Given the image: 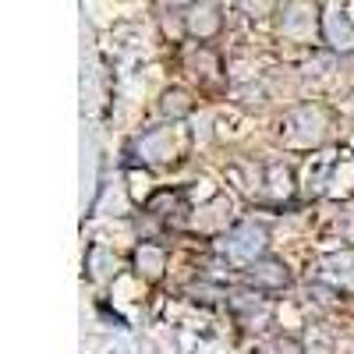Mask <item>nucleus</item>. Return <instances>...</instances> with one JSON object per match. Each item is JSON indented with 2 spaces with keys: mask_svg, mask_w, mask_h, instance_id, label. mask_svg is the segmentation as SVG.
Here are the masks:
<instances>
[{
  "mask_svg": "<svg viewBox=\"0 0 354 354\" xmlns=\"http://www.w3.org/2000/svg\"><path fill=\"white\" fill-rule=\"evenodd\" d=\"M280 135H283L287 145H294V149H312V145H319L322 138H326V117H322V110L312 106V103L294 106L283 117Z\"/></svg>",
  "mask_w": 354,
  "mask_h": 354,
  "instance_id": "f257e3e1",
  "label": "nucleus"
},
{
  "mask_svg": "<svg viewBox=\"0 0 354 354\" xmlns=\"http://www.w3.org/2000/svg\"><path fill=\"white\" fill-rule=\"evenodd\" d=\"M220 25H223V18H220V4H216V0H192V4H188L185 28L192 36L209 39V36L220 32Z\"/></svg>",
  "mask_w": 354,
  "mask_h": 354,
  "instance_id": "39448f33",
  "label": "nucleus"
},
{
  "mask_svg": "<svg viewBox=\"0 0 354 354\" xmlns=\"http://www.w3.org/2000/svg\"><path fill=\"white\" fill-rule=\"evenodd\" d=\"M322 36H326V43H330L333 50L351 53V50H354V21H351L340 8H333L326 18H322Z\"/></svg>",
  "mask_w": 354,
  "mask_h": 354,
  "instance_id": "0eeeda50",
  "label": "nucleus"
},
{
  "mask_svg": "<svg viewBox=\"0 0 354 354\" xmlns=\"http://www.w3.org/2000/svg\"><path fill=\"white\" fill-rule=\"evenodd\" d=\"M195 110L192 96L185 93V88H167L163 100H160V113L167 117V121H181V117H188Z\"/></svg>",
  "mask_w": 354,
  "mask_h": 354,
  "instance_id": "9b49d317",
  "label": "nucleus"
},
{
  "mask_svg": "<svg viewBox=\"0 0 354 354\" xmlns=\"http://www.w3.org/2000/svg\"><path fill=\"white\" fill-rule=\"evenodd\" d=\"M322 277L347 287L354 283V248H340V252H330L326 259H322Z\"/></svg>",
  "mask_w": 354,
  "mask_h": 354,
  "instance_id": "6e6552de",
  "label": "nucleus"
},
{
  "mask_svg": "<svg viewBox=\"0 0 354 354\" xmlns=\"http://www.w3.org/2000/svg\"><path fill=\"white\" fill-rule=\"evenodd\" d=\"M135 266H138V273H142L145 280H160L163 270H167V255H163V248H156V245H138V248H135Z\"/></svg>",
  "mask_w": 354,
  "mask_h": 354,
  "instance_id": "1a4fd4ad",
  "label": "nucleus"
},
{
  "mask_svg": "<svg viewBox=\"0 0 354 354\" xmlns=\"http://www.w3.org/2000/svg\"><path fill=\"white\" fill-rule=\"evenodd\" d=\"M181 149H185L181 128H156L149 135H142L138 142L142 160H149V163H174V160H181Z\"/></svg>",
  "mask_w": 354,
  "mask_h": 354,
  "instance_id": "7ed1b4c3",
  "label": "nucleus"
},
{
  "mask_svg": "<svg viewBox=\"0 0 354 354\" xmlns=\"http://www.w3.org/2000/svg\"><path fill=\"white\" fill-rule=\"evenodd\" d=\"M110 270H106V248H93V252H88V277H93V280H103Z\"/></svg>",
  "mask_w": 354,
  "mask_h": 354,
  "instance_id": "f8f14e48",
  "label": "nucleus"
},
{
  "mask_svg": "<svg viewBox=\"0 0 354 354\" xmlns=\"http://www.w3.org/2000/svg\"><path fill=\"white\" fill-rule=\"evenodd\" d=\"M245 277L259 290H283V287H290V270H287V262L277 259V255H262L252 266H245Z\"/></svg>",
  "mask_w": 354,
  "mask_h": 354,
  "instance_id": "20e7f679",
  "label": "nucleus"
},
{
  "mask_svg": "<svg viewBox=\"0 0 354 354\" xmlns=\"http://www.w3.org/2000/svg\"><path fill=\"white\" fill-rule=\"evenodd\" d=\"M273 354H305V351H301V344H298V340H290V337H283V340H277Z\"/></svg>",
  "mask_w": 354,
  "mask_h": 354,
  "instance_id": "ddd939ff",
  "label": "nucleus"
},
{
  "mask_svg": "<svg viewBox=\"0 0 354 354\" xmlns=\"http://www.w3.org/2000/svg\"><path fill=\"white\" fill-rule=\"evenodd\" d=\"M315 28V8L312 0H287L280 15V32L290 39H308Z\"/></svg>",
  "mask_w": 354,
  "mask_h": 354,
  "instance_id": "423d86ee",
  "label": "nucleus"
},
{
  "mask_svg": "<svg viewBox=\"0 0 354 354\" xmlns=\"http://www.w3.org/2000/svg\"><path fill=\"white\" fill-rule=\"evenodd\" d=\"M266 192H270L273 198H290L294 195V170L287 163H270L266 167Z\"/></svg>",
  "mask_w": 354,
  "mask_h": 354,
  "instance_id": "9d476101",
  "label": "nucleus"
},
{
  "mask_svg": "<svg viewBox=\"0 0 354 354\" xmlns=\"http://www.w3.org/2000/svg\"><path fill=\"white\" fill-rule=\"evenodd\" d=\"M255 354H259V351H255Z\"/></svg>",
  "mask_w": 354,
  "mask_h": 354,
  "instance_id": "4468645a",
  "label": "nucleus"
},
{
  "mask_svg": "<svg viewBox=\"0 0 354 354\" xmlns=\"http://www.w3.org/2000/svg\"><path fill=\"white\" fill-rule=\"evenodd\" d=\"M266 245H270V230H266L262 223H255V220H248V223H238L234 230L223 234L220 252L238 266H252L255 259L266 255Z\"/></svg>",
  "mask_w": 354,
  "mask_h": 354,
  "instance_id": "f03ea898",
  "label": "nucleus"
}]
</instances>
